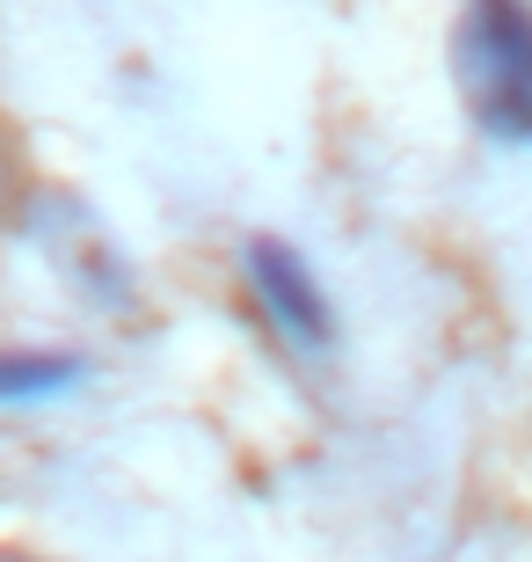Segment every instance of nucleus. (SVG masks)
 <instances>
[{
  "label": "nucleus",
  "mask_w": 532,
  "mask_h": 562,
  "mask_svg": "<svg viewBox=\"0 0 532 562\" xmlns=\"http://www.w3.org/2000/svg\"><path fill=\"white\" fill-rule=\"evenodd\" d=\"M452 59H460L474 125L503 146H532V8L525 0H467Z\"/></svg>",
  "instance_id": "1"
},
{
  "label": "nucleus",
  "mask_w": 532,
  "mask_h": 562,
  "mask_svg": "<svg viewBox=\"0 0 532 562\" xmlns=\"http://www.w3.org/2000/svg\"><path fill=\"white\" fill-rule=\"evenodd\" d=\"M241 278H248V292H256L263 322L285 336L292 351H328V344H336V307H328L314 263L292 249V241L256 234V241L241 249Z\"/></svg>",
  "instance_id": "2"
},
{
  "label": "nucleus",
  "mask_w": 532,
  "mask_h": 562,
  "mask_svg": "<svg viewBox=\"0 0 532 562\" xmlns=\"http://www.w3.org/2000/svg\"><path fill=\"white\" fill-rule=\"evenodd\" d=\"M88 380L81 351H0V409H37Z\"/></svg>",
  "instance_id": "3"
},
{
  "label": "nucleus",
  "mask_w": 532,
  "mask_h": 562,
  "mask_svg": "<svg viewBox=\"0 0 532 562\" xmlns=\"http://www.w3.org/2000/svg\"><path fill=\"white\" fill-rule=\"evenodd\" d=\"M0 562H30V555H8V548H0Z\"/></svg>",
  "instance_id": "4"
}]
</instances>
